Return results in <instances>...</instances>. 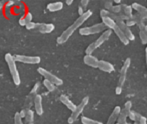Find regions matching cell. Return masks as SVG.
<instances>
[{
	"label": "cell",
	"instance_id": "cell-1",
	"mask_svg": "<svg viewBox=\"0 0 147 124\" xmlns=\"http://www.w3.org/2000/svg\"><path fill=\"white\" fill-rule=\"evenodd\" d=\"M92 14V12L90 10H87L81 16H79L78 18L66 29H65L61 34L57 38V43L59 44L65 43L70 37L74 34V33L79 28L84 22H86Z\"/></svg>",
	"mask_w": 147,
	"mask_h": 124
},
{
	"label": "cell",
	"instance_id": "cell-2",
	"mask_svg": "<svg viewBox=\"0 0 147 124\" xmlns=\"http://www.w3.org/2000/svg\"><path fill=\"white\" fill-rule=\"evenodd\" d=\"M102 22L106 26L107 29H111L118 37L119 40L124 44L127 45L130 40L126 36L124 32L119 28L116 22L109 16H105L101 18Z\"/></svg>",
	"mask_w": 147,
	"mask_h": 124
},
{
	"label": "cell",
	"instance_id": "cell-3",
	"mask_svg": "<svg viewBox=\"0 0 147 124\" xmlns=\"http://www.w3.org/2000/svg\"><path fill=\"white\" fill-rule=\"evenodd\" d=\"M5 59L8 66L13 82L15 85H19L21 83V78L14 55H11L10 53H6L5 55Z\"/></svg>",
	"mask_w": 147,
	"mask_h": 124
},
{
	"label": "cell",
	"instance_id": "cell-4",
	"mask_svg": "<svg viewBox=\"0 0 147 124\" xmlns=\"http://www.w3.org/2000/svg\"><path fill=\"white\" fill-rule=\"evenodd\" d=\"M112 33V30L107 29L93 42L90 44L86 49V54H92L97 48L100 47L105 42H106L110 37Z\"/></svg>",
	"mask_w": 147,
	"mask_h": 124
},
{
	"label": "cell",
	"instance_id": "cell-5",
	"mask_svg": "<svg viewBox=\"0 0 147 124\" xmlns=\"http://www.w3.org/2000/svg\"><path fill=\"white\" fill-rule=\"evenodd\" d=\"M131 63V59L130 58H127L125 61L121 69L120 70V74H119V77L118 79V85L115 88V92L117 95H120L122 93V87L125 84L126 78V74L127 70L130 67Z\"/></svg>",
	"mask_w": 147,
	"mask_h": 124
},
{
	"label": "cell",
	"instance_id": "cell-6",
	"mask_svg": "<svg viewBox=\"0 0 147 124\" xmlns=\"http://www.w3.org/2000/svg\"><path fill=\"white\" fill-rule=\"evenodd\" d=\"M106 26L102 21L91 26L83 27L79 29V33L82 36H89L103 32L107 29Z\"/></svg>",
	"mask_w": 147,
	"mask_h": 124
},
{
	"label": "cell",
	"instance_id": "cell-7",
	"mask_svg": "<svg viewBox=\"0 0 147 124\" xmlns=\"http://www.w3.org/2000/svg\"><path fill=\"white\" fill-rule=\"evenodd\" d=\"M37 72L40 75L43 76V77L45 79L48 80L49 81H51L54 84H55L56 86L61 85L63 83V80L60 78H59L55 74H53L51 72L48 71V70L43 67H38L37 69Z\"/></svg>",
	"mask_w": 147,
	"mask_h": 124
},
{
	"label": "cell",
	"instance_id": "cell-8",
	"mask_svg": "<svg viewBox=\"0 0 147 124\" xmlns=\"http://www.w3.org/2000/svg\"><path fill=\"white\" fill-rule=\"evenodd\" d=\"M88 102H89V97L88 96H86L82 99V100L79 103V104L76 106V109L73 112H72V114L68 119L69 123H72L73 122H74L77 119V118L83 111L86 106L88 104Z\"/></svg>",
	"mask_w": 147,
	"mask_h": 124
},
{
	"label": "cell",
	"instance_id": "cell-9",
	"mask_svg": "<svg viewBox=\"0 0 147 124\" xmlns=\"http://www.w3.org/2000/svg\"><path fill=\"white\" fill-rule=\"evenodd\" d=\"M16 62L29 65L38 64L41 62V58L38 56H30L21 54L14 55Z\"/></svg>",
	"mask_w": 147,
	"mask_h": 124
},
{
	"label": "cell",
	"instance_id": "cell-10",
	"mask_svg": "<svg viewBox=\"0 0 147 124\" xmlns=\"http://www.w3.org/2000/svg\"><path fill=\"white\" fill-rule=\"evenodd\" d=\"M115 21L117 24V25L119 27V28L124 32L127 37L129 39V40L133 41L135 39V36L130 29V28L126 25V22L124 21V20H122L120 17H119L118 18H117Z\"/></svg>",
	"mask_w": 147,
	"mask_h": 124
},
{
	"label": "cell",
	"instance_id": "cell-11",
	"mask_svg": "<svg viewBox=\"0 0 147 124\" xmlns=\"http://www.w3.org/2000/svg\"><path fill=\"white\" fill-rule=\"evenodd\" d=\"M35 29L41 33H49L55 29V25L52 23H36Z\"/></svg>",
	"mask_w": 147,
	"mask_h": 124
},
{
	"label": "cell",
	"instance_id": "cell-12",
	"mask_svg": "<svg viewBox=\"0 0 147 124\" xmlns=\"http://www.w3.org/2000/svg\"><path fill=\"white\" fill-rule=\"evenodd\" d=\"M83 61L87 66L94 68H98L99 60L92 54H86L83 58Z\"/></svg>",
	"mask_w": 147,
	"mask_h": 124
},
{
	"label": "cell",
	"instance_id": "cell-13",
	"mask_svg": "<svg viewBox=\"0 0 147 124\" xmlns=\"http://www.w3.org/2000/svg\"><path fill=\"white\" fill-rule=\"evenodd\" d=\"M98 68L106 73H111L115 69L114 66L110 62L104 60H99Z\"/></svg>",
	"mask_w": 147,
	"mask_h": 124
},
{
	"label": "cell",
	"instance_id": "cell-14",
	"mask_svg": "<svg viewBox=\"0 0 147 124\" xmlns=\"http://www.w3.org/2000/svg\"><path fill=\"white\" fill-rule=\"evenodd\" d=\"M34 109L37 114L41 115L43 112V108L42 104V96L37 94L34 98Z\"/></svg>",
	"mask_w": 147,
	"mask_h": 124
},
{
	"label": "cell",
	"instance_id": "cell-15",
	"mask_svg": "<svg viewBox=\"0 0 147 124\" xmlns=\"http://www.w3.org/2000/svg\"><path fill=\"white\" fill-rule=\"evenodd\" d=\"M121 111V108L120 106H117L116 107H115L111 115H110L106 124H115V122L118 119Z\"/></svg>",
	"mask_w": 147,
	"mask_h": 124
},
{
	"label": "cell",
	"instance_id": "cell-16",
	"mask_svg": "<svg viewBox=\"0 0 147 124\" xmlns=\"http://www.w3.org/2000/svg\"><path fill=\"white\" fill-rule=\"evenodd\" d=\"M60 100L72 112H73L76 109V105H75L65 95H61L60 96Z\"/></svg>",
	"mask_w": 147,
	"mask_h": 124
},
{
	"label": "cell",
	"instance_id": "cell-17",
	"mask_svg": "<svg viewBox=\"0 0 147 124\" xmlns=\"http://www.w3.org/2000/svg\"><path fill=\"white\" fill-rule=\"evenodd\" d=\"M131 6L133 9L137 11L144 19H147V8L146 7L136 2L132 3Z\"/></svg>",
	"mask_w": 147,
	"mask_h": 124
},
{
	"label": "cell",
	"instance_id": "cell-18",
	"mask_svg": "<svg viewBox=\"0 0 147 124\" xmlns=\"http://www.w3.org/2000/svg\"><path fill=\"white\" fill-rule=\"evenodd\" d=\"M47 9L51 12H57L61 10L63 7V3L61 1L51 2L47 5Z\"/></svg>",
	"mask_w": 147,
	"mask_h": 124
},
{
	"label": "cell",
	"instance_id": "cell-19",
	"mask_svg": "<svg viewBox=\"0 0 147 124\" xmlns=\"http://www.w3.org/2000/svg\"><path fill=\"white\" fill-rule=\"evenodd\" d=\"M131 110H129L127 108L124 107L122 110H121V112L119 114L118 119V122L120 124H126V118L127 117H129V112Z\"/></svg>",
	"mask_w": 147,
	"mask_h": 124
},
{
	"label": "cell",
	"instance_id": "cell-20",
	"mask_svg": "<svg viewBox=\"0 0 147 124\" xmlns=\"http://www.w3.org/2000/svg\"><path fill=\"white\" fill-rule=\"evenodd\" d=\"M43 84L49 92H53L55 89L56 85L54 84L51 81H49L48 80L44 79V80L43 81Z\"/></svg>",
	"mask_w": 147,
	"mask_h": 124
},
{
	"label": "cell",
	"instance_id": "cell-21",
	"mask_svg": "<svg viewBox=\"0 0 147 124\" xmlns=\"http://www.w3.org/2000/svg\"><path fill=\"white\" fill-rule=\"evenodd\" d=\"M142 115L141 114H140L139 113L135 112L134 111H130L129 114V118L131 120L133 121L134 122H138L139 121Z\"/></svg>",
	"mask_w": 147,
	"mask_h": 124
},
{
	"label": "cell",
	"instance_id": "cell-22",
	"mask_svg": "<svg viewBox=\"0 0 147 124\" xmlns=\"http://www.w3.org/2000/svg\"><path fill=\"white\" fill-rule=\"evenodd\" d=\"M82 123L83 124H103L100 122L92 119L86 117H82L81 118Z\"/></svg>",
	"mask_w": 147,
	"mask_h": 124
},
{
	"label": "cell",
	"instance_id": "cell-23",
	"mask_svg": "<svg viewBox=\"0 0 147 124\" xmlns=\"http://www.w3.org/2000/svg\"><path fill=\"white\" fill-rule=\"evenodd\" d=\"M123 13L127 16L129 17H131L133 14H132V11H133V7L131 5H123Z\"/></svg>",
	"mask_w": 147,
	"mask_h": 124
},
{
	"label": "cell",
	"instance_id": "cell-24",
	"mask_svg": "<svg viewBox=\"0 0 147 124\" xmlns=\"http://www.w3.org/2000/svg\"><path fill=\"white\" fill-rule=\"evenodd\" d=\"M139 36H140L141 42L143 44H147V33L144 30L140 31Z\"/></svg>",
	"mask_w": 147,
	"mask_h": 124
},
{
	"label": "cell",
	"instance_id": "cell-25",
	"mask_svg": "<svg viewBox=\"0 0 147 124\" xmlns=\"http://www.w3.org/2000/svg\"><path fill=\"white\" fill-rule=\"evenodd\" d=\"M122 10H123L122 5L118 4V5H113L110 10V12H111L114 13L118 14V13H121Z\"/></svg>",
	"mask_w": 147,
	"mask_h": 124
},
{
	"label": "cell",
	"instance_id": "cell-26",
	"mask_svg": "<svg viewBox=\"0 0 147 124\" xmlns=\"http://www.w3.org/2000/svg\"><path fill=\"white\" fill-rule=\"evenodd\" d=\"M33 117H34V113L33 111L31 110H29L26 114L25 115V118H26V120L29 122V123H31L33 120Z\"/></svg>",
	"mask_w": 147,
	"mask_h": 124
},
{
	"label": "cell",
	"instance_id": "cell-27",
	"mask_svg": "<svg viewBox=\"0 0 147 124\" xmlns=\"http://www.w3.org/2000/svg\"><path fill=\"white\" fill-rule=\"evenodd\" d=\"M15 124H23L22 122V117L19 112H16L14 116Z\"/></svg>",
	"mask_w": 147,
	"mask_h": 124
},
{
	"label": "cell",
	"instance_id": "cell-28",
	"mask_svg": "<svg viewBox=\"0 0 147 124\" xmlns=\"http://www.w3.org/2000/svg\"><path fill=\"white\" fill-rule=\"evenodd\" d=\"M36 23L37 22H33L32 21L28 22L26 25L25 26L26 28L28 30H32V29H35L36 28Z\"/></svg>",
	"mask_w": 147,
	"mask_h": 124
},
{
	"label": "cell",
	"instance_id": "cell-29",
	"mask_svg": "<svg viewBox=\"0 0 147 124\" xmlns=\"http://www.w3.org/2000/svg\"><path fill=\"white\" fill-rule=\"evenodd\" d=\"M113 6V4L112 1H106V2L105 3V5H104L105 9H106L107 10H109V11H110Z\"/></svg>",
	"mask_w": 147,
	"mask_h": 124
},
{
	"label": "cell",
	"instance_id": "cell-30",
	"mask_svg": "<svg viewBox=\"0 0 147 124\" xmlns=\"http://www.w3.org/2000/svg\"><path fill=\"white\" fill-rule=\"evenodd\" d=\"M126 25L130 27H131V26H133L134 25L136 24V22L135 21V20H134V18L132 17V16L131 17H130L128 20H126Z\"/></svg>",
	"mask_w": 147,
	"mask_h": 124
},
{
	"label": "cell",
	"instance_id": "cell-31",
	"mask_svg": "<svg viewBox=\"0 0 147 124\" xmlns=\"http://www.w3.org/2000/svg\"><path fill=\"white\" fill-rule=\"evenodd\" d=\"M23 17H24L25 21H26L27 24L30 21H32V15L30 12H27L25 15L23 16Z\"/></svg>",
	"mask_w": 147,
	"mask_h": 124
},
{
	"label": "cell",
	"instance_id": "cell-32",
	"mask_svg": "<svg viewBox=\"0 0 147 124\" xmlns=\"http://www.w3.org/2000/svg\"><path fill=\"white\" fill-rule=\"evenodd\" d=\"M18 23H19V24H20V25H21V26H25H25L26 25L27 22H26V21H25V20L24 17H23V16H21V17L20 18V19H19V20H18Z\"/></svg>",
	"mask_w": 147,
	"mask_h": 124
},
{
	"label": "cell",
	"instance_id": "cell-33",
	"mask_svg": "<svg viewBox=\"0 0 147 124\" xmlns=\"http://www.w3.org/2000/svg\"><path fill=\"white\" fill-rule=\"evenodd\" d=\"M138 123L140 124H147V119H146V117H145L144 116H141L138 121Z\"/></svg>",
	"mask_w": 147,
	"mask_h": 124
},
{
	"label": "cell",
	"instance_id": "cell-34",
	"mask_svg": "<svg viewBox=\"0 0 147 124\" xmlns=\"http://www.w3.org/2000/svg\"><path fill=\"white\" fill-rule=\"evenodd\" d=\"M90 1V0H80L81 6H83L84 8H86L87 6Z\"/></svg>",
	"mask_w": 147,
	"mask_h": 124
},
{
	"label": "cell",
	"instance_id": "cell-35",
	"mask_svg": "<svg viewBox=\"0 0 147 124\" xmlns=\"http://www.w3.org/2000/svg\"><path fill=\"white\" fill-rule=\"evenodd\" d=\"M78 14H79V16H81L84 13V7L82 6H80L78 7Z\"/></svg>",
	"mask_w": 147,
	"mask_h": 124
},
{
	"label": "cell",
	"instance_id": "cell-36",
	"mask_svg": "<svg viewBox=\"0 0 147 124\" xmlns=\"http://www.w3.org/2000/svg\"><path fill=\"white\" fill-rule=\"evenodd\" d=\"M131 106H132V104H131V102L130 101H127L125 104V107L127 108L129 110H131Z\"/></svg>",
	"mask_w": 147,
	"mask_h": 124
},
{
	"label": "cell",
	"instance_id": "cell-37",
	"mask_svg": "<svg viewBox=\"0 0 147 124\" xmlns=\"http://www.w3.org/2000/svg\"><path fill=\"white\" fill-rule=\"evenodd\" d=\"M74 0H65V2L67 5H71L74 2Z\"/></svg>",
	"mask_w": 147,
	"mask_h": 124
},
{
	"label": "cell",
	"instance_id": "cell-38",
	"mask_svg": "<svg viewBox=\"0 0 147 124\" xmlns=\"http://www.w3.org/2000/svg\"><path fill=\"white\" fill-rule=\"evenodd\" d=\"M145 59H146V63L147 66V47L145 48Z\"/></svg>",
	"mask_w": 147,
	"mask_h": 124
},
{
	"label": "cell",
	"instance_id": "cell-39",
	"mask_svg": "<svg viewBox=\"0 0 147 124\" xmlns=\"http://www.w3.org/2000/svg\"><path fill=\"white\" fill-rule=\"evenodd\" d=\"M113 1L117 4V5H118V4H120L121 1V0H113Z\"/></svg>",
	"mask_w": 147,
	"mask_h": 124
},
{
	"label": "cell",
	"instance_id": "cell-40",
	"mask_svg": "<svg viewBox=\"0 0 147 124\" xmlns=\"http://www.w3.org/2000/svg\"><path fill=\"white\" fill-rule=\"evenodd\" d=\"M146 33H147V25H145V28H144V29Z\"/></svg>",
	"mask_w": 147,
	"mask_h": 124
},
{
	"label": "cell",
	"instance_id": "cell-41",
	"mask_svg": "<svg viewBox=\"0 0 147 124\" xmlns=\"http://www.w3.org/2000/svg\"><path fill=\"white\" fill-rule=\"evenodd\" d=\"M134 124H140V123H139L138 122H134Z\"/></svg>",
	"mask_w": 147,
	"mask_h": 124
},
{
	"label": "cell",
	"instance_id": "cell-42",
	"mask_svg": "<svg viewBox=\"0 0 147 124\" xmlns=\"http://www.w3.org/2000/svg\"><path fill=\"white\" fill-rule=\"evenodd\" d=\"M102 1H113V0H102Z\"/></svg>",
	"mask_w": 147,
	"mask_h": 124
},
{
	"label": "cell",
	"instance_id": "cell-43",
	"mask_svg": "<svg viewBox=\"0 0 147 124\" xmlns=\"http://www.w3.org/2000/svg\"><path fill=\"white\" fill-rule=\"evenodd\" d=\"M127 124H130V123H127Z\"/></svg>",
	"mask_w": 147,
	"mask_h": 124
}]
</instances>
